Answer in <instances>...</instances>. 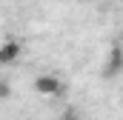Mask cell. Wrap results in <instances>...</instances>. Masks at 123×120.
<instances>
[{
    "label": "cell",
    "instance_id": "6da1fadb",
    "mask_svg": "<svg viewBox=\"0 0 123 120\" xmlns=\"http://www.w3.org/2000/svg\"><path fill=\"white\" fill-rule=\"evenodd\" d=\"M17 57H20V43L17 40H6L0 46V66H12V63H17Z\"/></svg>",
    "mask_w": 123,
    "mask_h": 120
},
{
    "label": "cell",
    "instance_id": "7a4b0ae2",
    "mask_svg": "<svg viewBox=\"0 0 123 120\" xmlns=\"http://www.w3.org/2000/svg\"><path fill=\"white\" fill-rule=\"evenodd\" d=\"M34 89L40 91V94H57V91H60V80H57L55 74H40V77L34 80Z\"/></svg>",
    "mask_w": 123,
    "mask_h": 120
},
{
    "label": "cell",
    "instance_id": "3957f363",
    "mask_svg": "<svg viewBox=\"0 0 123 120\" xmlns=\"http://www.w3.org/2000/svg\"><path fill=\"white\" fill-rule=\"evenodd\" d=\"M120 66H123V60H120V49L115 46V49H112V57H109V66H106V77L120 74Z\"/></svg>",
    "mask_w": 123,
    "mask_h": 120
},
{
    "label": "cell",
    "instance_id": "277c9868",
    "mask_svg": "<svg viewBox=\"0 0 123 120\" xmlns=\"http://www.w3.org/2000/svg\"><path fill=\"white\" fill-rule=\"evenodd\" d=\"M9 94H12V89H9V83H6V80H0V100H6Z\"/></svg>",
    "mask_w": 123,
    "mask_h": 120
},
{
    "label": "cell",
    "instance_id": "5b68a950",
    "mask_svg": "<svg viewBox=\"0 0 123 120\" xmlns=\"http://www.w3.org/2000/svg\"><path fill=\"white\" fill-rule=\"evenodd\" d=\"M60 120H77V117H74V114H66V117H60Z\"/></svg>",
    "mask_w": 123,
    "mask_h": 120
}]
</instances>
